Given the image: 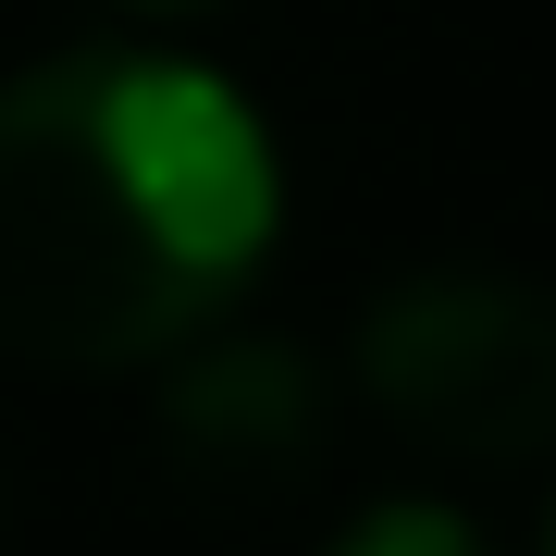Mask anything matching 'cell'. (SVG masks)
<instances>
[{
  "label": "cell",
  "instance_id": "4",
  "mask_svg": "<svg viewBox=\"0 0 556 556\" xmlns=\"http://www.w3.org/2000/svg\"><path fill=\"white\" fill-rule=\"evenodd\" d=\"M321 556H495V544H482L457 507H433V495H383V507H358Z\"/></svg>",
  "mask_w": 556,
  "mask_h": 556
},
{
  "label": "cell",
  "instance_id": "6",
  "mask_svg": "<svg viewBox=\"0 0 556 556\" xmlns=\"http://www.w3.org/2000/svg\"><path fill=\"white\" fill-rule=\"evenodd\" d=\"M544 556H556V519H544Z\"/></svg>",
  "mask_w": 556,
  "mask_h": 556
},
{
  "label": "cell",
  "instance_id": "2",
  "mask_svg": "<svg viewBox=\"0 0 556 556\" xmlns=\"http://www.w3.org/2000/svg\"><path fill=\"white\" fill-rule=\"evenodd\" d=\"M358 383L396 433L519 470L556 445V298L519 273H396L358 321Z\"/></svg>",
  "mask_w": 556,
  "mask_h": 556
},
{
  "label": "cell",
  "instance_id": "3",
  "mask_svg": "<svg viewBox=\"0 0 556 556\" xmlns=\"http://www.w3.org/2000/svg\"><path fill=\"white\" fill-rule=\"evenodd\" d=\"M186 457H248V470H285V457H309L321 433V371L309 346L285 334H248V346H211L174 371V396H161Z\"/></svg>",
  "mask_w": 556,
  "mask_h": 556
},
{
  "label": "cell",
  "instance_id": "1",
  "mask_svg": "<svg viewBox=\"0 0 556 556\" xmlns=\"http://www.w3.org/2000/svg\"><path fill=\"white\" fill-rule=\"evenodd\" d=\"M285 174L211 62L62 50L0 87V346L137 371L199 346L273 260Z\"/></svg>",
  "mask_w": 556,
  "mask_h": 556
},
{
  "label": "cell",
  "instance_id": "5",
  "mask_svg": "<svg viewBox=\"0 0 556 556\" xmlns=\"http://www.w3.org/2000/svg\"><path fill=\"white\" fill-rule=\"evenodd\" d=\"M124 13H223V0H124Z\"/></svg>",
  "mask_w": 556,
  "mask_h": 556
}]
</instances>
